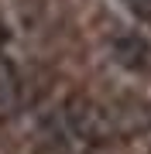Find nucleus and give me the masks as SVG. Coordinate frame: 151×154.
I'll return each instance as SVG.
<instances>
[{
    "label": "nucleus",
    "instance_id": "obj_1",
    "mask_svg": "<svg viewBox=\"0 0 151 154\" xmlns=\"http://www.w3.org/2000/svg\"><path fill=\"white\" fill-rule=\"evenodd\" d=\"M62 116H65V127L86 144H106L113 137L110 113L90 96H69L65 106H62Z\"/></svg>",
    "mask_w": 151,
    "mask_h": 154
},
{
    "label": "nucleus",
    "instance_id": "obj_2",
    "mask_svg": "<svg viewBox=\"0 0 151 154\" xmlns=\"http://www.w3.org/2000/svg\"><path fill=\"white\" fill-rule=\"evenodd\" d=\"M110 55H113V62H117L120 69H127V72H144L148 62H151V45L141 38V34L127 31V34H117V38H113Z\"/></svg>",
    "mask_w": 151,
    "mask_h": 154
},
{
    "label": "nucleus",
    "instance_id": "obj_3",
    "mask_svg": "<svg viewBox=\"0 0 151 154\" xmlns=\"http://www.w3.org/2000/svg\"><path fill=\"white\" fill-rule=\"evenodd\" d=\"M17 99H21V75H17V65L7 55H0V110H14Z\"/></svg>",
    "mask_w": 151,
    "mask_h": 154
},
{
    "label": "nucleus",
    "instance_id": "obj_4",
    "mask_svg": "<svg viewBox=\"0 0 151 154\" xmlns=\"http://www.w3.org/2000/svg\"><path fill=\"white\" fill-rule=\"evenodd\" d=\"M127 14H134L137 21H151V0H117Z\"/></svg>",
    "mask_w": 151,
    "mask_h": 154
}]
</instances>
